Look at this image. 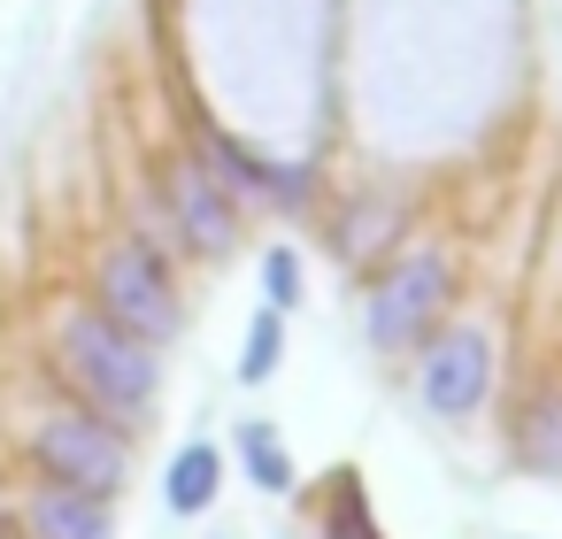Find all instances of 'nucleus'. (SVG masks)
<instances>
[{
    "label": "nucleus",
    "mask_w": 562,
    "mask_h": 539,
    "mask_svg": "<svg viewBox=\"0 0 562 539\" xmlns=\"http://www.w3.org/2000/svg\"><path fill=\"white\" fill-rule=\"evenodd\" d=\"M47 362H55V378H63V401L101 408V416L124 424V431H139V424L155 416V401H162V347L116 332L93 301H70V308L55 316Z\"/></svg>",
    "instance_id": "obj_1"
},
{
    "label": "nucleus",
    "mask_w": 562,
    "mask_h": 539,
    "mask_svg": "<svg viewBox=\"0 0 562 539\" xmlns=\"http://www.w3.org/2000/svg\"><path fill=\"white\" fill-rule=\"evenodd\" d=\"M462 301V262L447 239H401L378 270H362V347L370 355H416Z\"/></svg>",
    "instance_id": "obj_2"
},
{
    "label": "nucleus",
    "mask_w": 562,
    "mask_h": 539,
    "mask_svg": "<svg viewBox=\"0 0 562 539\" xmlns=\"http://www.w3.org/2000/svg\"><path fill=\"white\" fill-rule=\"evenodd\" d=\"M86 301H93L116 332L147 339V347H178V339H186V324H193L186 285H178V262H170L162 247H147L132 224L101 239L93 278H86Z\"/></svg>",
    "instance_id": "obj_3"
},
{
    "label": "nucleus",
    "mask_w": 562,
    "mask_h": 539,
    "mask_svg": "<svg viewBox=\"0 0 562 539\" xmlns=\"http://www.w3.org/2000/svg\"><path fill=\"white\" fill-rule=\"evenodd\" d=\"M147 193H155V209H162V224H170V239H178L186 262H232L247 247V201L193 147H170L155 162V186Z\"/></svg>",
    "instance_id": "obj_4"
},
{
    "label": "nucleus",
    "mask_w": 562,
    "mask_h": 539,
    "mask_svg": "<svg viewBox=\"0 0 562 539\" xmlns=\"http://www.w3.org/2000/svg\"><path fill=\"white\" fill-rule=\"evenodd\" d=\"M24 462H32V478H55V485L124 501V485H132V431L109 424L101 408L55 401V408L24 431Z\"/></svg>",
    "instance_id": "obj_5"
},
{
    "label": "nucleus",
    "mask_w": 562,
    "mask_h": 539,
    "mask_svg": "<svg viewBox=\"0 0 562 539\" xmlns=\"http://www.w3.org/2000/svg\"><path fill=\"white\" fill-rule=\"evenodd\" d=\"M493 385H501V347H493L485 324H454V316H447V324L416 347V401H424V416L470 424V416L493 401Z\"/></svg>",
    "instance_id": "obj_6"
},
{
    "label": "nucleus",
    "mask_w": 562,
    "mask_h": 539,
    "mask_svg": "<svg viewBox=\"0 0 562 539\" xmlns=\"http://www.w3.org/2000/svg\"><path fill=\"white\" fill-rule=\"evenodd\" d=\"M324 239H331V262H347V270L362 278V270H378V262L408 239V201H401L393 186H355V193L331 201Z\"/></svg>",
    "instance_id": "obj_7"
},
{
    "label": "nucleus",
    "mask_w": 562,
    "mask_h": 539,
    "mask_svg": "<svg viewBox=\"0 0 562 539\" xmlns=\"http://www.w3.org/2000/svg\"><path fill=\"white\" fill-rule=\"evenodd\" d=\"M9 531H16V539H116V501H109V493L55 485V478H32Z\"/></svg>",
    "instance_id": "obj_8"
},
{
    "label": "nucleus",
    "mask_w": 562,
    "mask_h": 539,
    "mask_svg": "<svg viewBox=\"0 0 562 539\" xmlns=\"http://www.w3.org/2000/svg\"><path fill=\"white\" fill-rule=\"evenodd\" d=\"M508 454L531 478H562V370H539L508 408Z\"/></svg>",
    "instance_id": "obj_9"
},
{
    "label": "nucleus",
    "mask_w": 562,
    "mask_h": 539,
    "mask_svg": "<svg viewBox=\"0 0 562 539\" xmlns=\"http://www.w3.org/2000/svg\"><path fill=\"white\" fill-rule=\"evenodd\" d=\"M308 524H316V539H385L378 501H370V485H362V462H331V470L308 485Z\"/></svg>",
    "instance_id": "obj_10"
},
{
    "label": "nucleus",
    "mask_w": 562,
    "mask_h": 539,
    "mask_svg": "<svg viewBox=\"0 0 562 539\" xmlns=\"http://www.w3.org/2000/svg\"><path fill=\"white\" fill-rule=\"evenodd\" d=\"M224 447L216 439H186L178 454H170V470H162V508L170 516H209L216 508V493H224Z\"/></svg>",
    "instance_id": "obj_11"
},
{
    "label": "nucleus",
    "mask_w": 562,
    "mask_h": 539,
    "mask_svg": "<svg viewBox=\"0 0 562 539\" xmlns=\"http://www.w3.org/2000/svg\"><path fill=\"white\" fill-rule=\"evenodd\" d=\"M232 454H239V470H247V485H255V493H270V501L301 493V462H293V447H285V431H278V424L247 416V424H239V439H232Z\"/></svg>",
    "instance_id": "obj_12"
},
{
    "label": "nucleus",
    "mask_w": 562,
    "mask_h": 539,
    "mask_svg": "<svg viewBox=\"0 0 562 539\" xmlns=\"http://www.w3.org/2000/svg\"><path fill=\"white\" fill-rule=\"evenodd\" d=\"M285 324H293V316H278V308L255 301V316H247V347H239V385H270V378L285 370Z\"/></svg>",
    "instance_id": "obj_13"
},
{
    "label": "nucleus",
    "mask_w": 562,
    "mask_h": 539,
    "mask_svg": "<svg viewBox=\"0 0 562 539\" xmlns=\"http://www.w3.org/2000/svg\"><path fill=\"white\" fill-rule=\"evenodd\" d=\"M301 301H308V262H301L293 239H270V247H262V308L293 316Z\"/></svg>",
    "instance_id": "obj_14"
}]
</instances>
